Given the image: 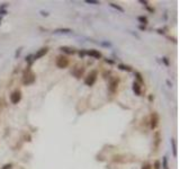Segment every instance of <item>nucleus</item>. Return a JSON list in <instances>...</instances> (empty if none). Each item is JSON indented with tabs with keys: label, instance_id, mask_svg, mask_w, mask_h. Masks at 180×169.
<instances>
[{
	"label": "nucleus",
	"instance_id": "nucleus-1",
	"mask_svg": "<svg viewBox=\"0 0 180 169\" xmlns=\"http://www.w3.org/2000/svg\"><path fill=\"white\" fill-rule=\"evenodd\" d=\"M96 79H97V71H91L89 73V76L86 78L84 83L87 86H92L94 83V81H96Z\"/></svg>",
	"mask_w": 180,
	"mask_h": 169
},
{
	"label": "nucleus",
	"instance_id": "nucleus-2",
	"mask_svg": "<svg viewBox=\"0 0 180 169\" xmlns=\"http://www.w3.org/2000/svg\"><path fill=\"white\" fill-rule=\"evenodd\" d=\"M56 65H58V68H61V69L66 68L68 65H69V60H68L65 56H58V58L56 59Z\"/></svg>",
	"mask_w": 180,
	"mask_h": 169
},
{
	"label": "nucleus",
	"instance_id": "nucleus-3",
	"mask_svg": "<svg viewBox=\"0 0 180 169\" xmlns=\"http://www.w3.org/2000/svg\"><path fill=\"white\" fill-rule=\"evenodd\" d=\"M20 98H22V95H20L19 90H16V91H14L12 94L10 95V100L12 104H18L20 100Z\"/></svg>",
	"mask_w": 180,
	"mask_h": 169
},
{
	"label": "nucleus",
	"instance_id": "nucleus-4",
	"mask_svg": "<svg viewBox=\"0 0 180 169\" xmlns=\"http://www.w3.org/2000/svg\"><path fill=\"white\" fill-rule=\"evenodd\" d=\"M35 81V74L29 72V74L24 77V83L25 85H29V83H33Z\"/></svg>",
	"mask_w": 180,
	"mask_h": 169
},
{
	"label": "nucleus",
	"instance_id": "nucleus-5",
	"mask_svg": "<svg viewBox=\"0 0 180 169\" xmlns=\"http://www.w3.org/2000/svg\"><path fill=\"white\" fill-rule=\"evenodd\" d=\"M158 122H159V116H158L156 113H153V114L151 115V127L152 128L156 127Z\"/></svg>",
	"mask_w": 180,
	"mask_h": 169
},
{
	"label": "nucleus",
	"instance_id": "nucleus-6",
	"mask_svg": "<svg viewBox=\"0 0 180 169\" xmlns=\"http://www.w3.org/2000/svg\"><path fill=\"white\" fill-rule=\"evenodd\" d=\"M117 85H118V80L117 79H112L110 80V83H109V89H110V91L112 92H115L116 91V89H117Z\"/></svg>",
	"mask_w": 180,
	"mask_h": 169
},
{
	"label": "nucleus",
	"instance_id": "nucleus-7",
	"mask_svg": "<svg viewBox=\"0 0 180 169\" xmlns=\"http://www.w3.org/2000/svg\"><path fill=\"white\" fill-rule=\"evenodd\" d=\"M86 53H87L88 55H90V56H94V59H99V58H101L100 52L96 51V50H90V51H87Z\"/></svg>",
	"mask_w": 180,
	"mask_h": 169
},
{
	"label": "nucleus",
	"instance_id": "nucleus-8",
	"mask_svg": "<svg viewBox=\"0 0 180 169\" xmlns=\"http://www.w3.org/2000/svg\"><path fill=\"white\" fill-rule=\"evenodd\" d=\"M47 47H44V49H40V51L37 52V53L35 54V56H34V58H35V60H37V59H40V58H42L43 55H45V54L47 53Z\"/></svg>",
	"mask_w": 180,
	"mask_h": 169
},
{
	"label": "nucleus",
	"instance_id": "nucleus-9",
	"mask_svg": "<svg viewBox=\"0 0 180 169\" xmlns=\"http://www.w3.org/2000/svg\"><path fill=\"white\" fill-rule=\"evenodd\" d=\"M133 90H134V92L137 95V96H140V95H141V86H140L137 82L133 83Z\"/></svg>",
	"mask_w": 180,
	"mask_h": 169
},
{
	"label": "nucleus",
	"instance_id": "nucleus-10",
	"mask_svg": "<svg viewBox=\"0 0 180 169\" xmlns=\"http://www.w3.org/2000/svg\"><path fill=\"white\" fill-rule=\"evenodd\" d=\"M60 50H62V51L66 52V53H69V54H73V53H74V50H73V49H71V47L62 46V47H60Z\"/></svg>",
	"mask_w": 180,
	"mask_h": 169
},
{
	"label": "nucleus",
	"instance_id": "nucleus-11",
	"mask_svg": "<svg viewBox=\"0 0 180 169\" xmlns=\"http://www.w3.org/2000/svg\"><path fill=\"white\" fill-rule=\"evenodd\" d=\"M83 71H84V69H83V68H82V69H81V68H79V69L76 70V71H74L73 73H74V76H76V78H79V77H81V74L83 73Z\"/></svg>",
	"mask_w": 180,
	"mask_h": 169
},
{
	"label": "nucleus",
	"instance_id": "nucleus-12",
	"mask_svg": "<svg viewBox=\"0 0 180 169\" xmlns=\"http://www.w3.org/2000/svg\"><path fill=\"white\" fill-rule=\"evenodd\" d=\"M171 143H172V148H173V155L177 157V145H176V141L173 139H171Z\"/></svg>",
	"mask_w": 180,
	"mask_h": 169
},
{
	"label": "nucleus",
	"instance_id": "nucleus-13",
	"mask_svg": "<svg viewBox=\"0 0 180 169\" xmlns=\"http://www.w3.org/2000/svg\"><path fill=\"white\" fill-rule=\"evenodd\" d=\"M110 7H112V8H115V9H117V10H119L120 13H124V9L122 8V7H119L118 5H115V4H112H112H110Z\"/></svg>",
	"mask_w": 180,
	"mask_h": 169
},
{
	"label": "nucleus",
	"instance_id": "nucleus-14",
	"mask_svg": "<svg viewBox=\"0 0 180 169\" xmlns=\"http://www.w3.org/2000/svg\"><path fill=\"white\" fill-rule=\"evenodd\" d=\"M56 33H70V32H72L71 29L69 28H61V29H56Z\"/></svg>",
	"mask_w": 180,
	"mask_h": 169
},
{
	"label": "nucleus",
	"instance_id": "nucleus-15",
	"mask_svg": "<svg viewBox=\"0 0 180 169\" xmlns=\"http://www.w3.org/2000/svg\"><path fill=\"white\" fill-rule=\"evenodd\" d=\"M118 67H119V69H122V70H126V71H130V70H132L130 67H127V65H124V64H119Z\"/></svg>",
	"mask_w": 180,
	"mask_h": 169
},
{
	"label": "nucleus",
	"instance_id": "nucleus-16",
	"mask_svg": "<svg viewBox=\"0 0 180 169\" xmlns=\"http://www.w3.org/2000/svg\"><path fill=\"white\" fill-rule=\"evenodd\" d=\"M87 4H91V5H99L98 1H94V0H86Z\"/></svg>",
	"mask_w": 180,
	"mask_h": 169
},
{
	"label": "nucleus",
	"instance_id": "nucleus-17",
	"mask_svg": "<svg viewBox=\"0 0 180 169\" xmlns=\"http://www.w3.org/2000/svg\"><path fill=\"white\" fill-rule=\"evenodd\" d=\"M135 76L137 77V79H138V80L141 81V82L143 81V79H142V76H141V73H140V72H135Z\"/></svg>",
	"mask_w": 180,
	"mask_h": 169
},
{
	"label": "nucleus",
	"instance_id": "nucleus-18",
	"mask_svg": "<svg viewBox=\"0 0 180 169\" xmlns=\"http://www.w3.org/2000/svg\"><path fill=\"white\" fill-rule=\"evenodd\" d=\"M138 20H140V22H142V23H143V24H145V23L148 22L145 17H138Z\"/></svg>",
	"mask_w": 180,
	"mask_h": 169
},
{
	"label": "nucleus",
	"instance_id": "nucleus-19",
	"mask_svg": "<svg viewBox=\"0 0 180 169\" xmlns=\"http://www.w3.org/2000/svg\"><path fill=\"white\" fill-rule=\"evenodd\" d=\"M163 168L164 169H169L168 168V164H166V158L163 159Z\"/></svg>",
	"mask_w": 180,
	"mask_h": 169
},
{
	"label": "nucleus",
	"instance_id": "nucleus-20",
	"mask_svg": "<svg viewBox=\"0 0 180 169\" xmlns=\"http://www.w3.org/2000/svg\"><path fill=\"white\" fill-rule=\"evenodd\" d=\"M155 169H160V162L159 161H155Z\"/></svg>",
	"mask_w": 180,
	"mask_h": 169
},
{
	"label": "nucleus",
	"instance_id": "nucleus-21",
	"mask_svg": "<svg viewBox=\"0 0 180 169\" xmlns=\"http://www.w3.org/2000/svg\"><path fill=\"white\" fill-rule=\"evenodd\" d=\"M142 169H152V167L148 166V164H145V166L142 167Z\"/></svg>",
	"mask_w": 180,
	"mask_h": 169
},
{
	"label": "nucleus",
	"instance_id": "nucleus-22",
	"mask_svg": "<svg viewBox=\"0 0 180 169\" xmlns=\"http://www.w3.org/2000/svg\"><path fill=\"white\" fill-rule=\"evenodd\" d=\"M10 167H11V164H6V166H4V168H2V169H8V168L10 169Z\"/></svg>",
	"mask_w": 180,
	"mask_h": 169
},
{
	"label": "nucleus",
	"instance_id": "nucleus-23",
	"mask_svg": "<svg viewBox=\"0 0 180 169\" xmlns=\"http://www.w3.org/2000/svg\"><path fill=\"white\" fill-rule=\"evenodd\" d=\"M164 62H166V64H169V62H168V60H166V58H164Z\"/></svg>",
	"mask_w": 180,
	"mask_h": 169
},
{
	"label": "nucleus",
	"instance_id": "nucleus-24",
	"mask_svg": "<svg viewBox=\"0 0 180 169\" xmlns=\"http://www.w3.org/2000/svg\"><path fill=\"white\" fill-rule=\"evenodd\" d=\"M0 22H1V18H0Z\"/></svg>",
	"mask_w": 180,
	"mask_h": 169
}]
</instances>
